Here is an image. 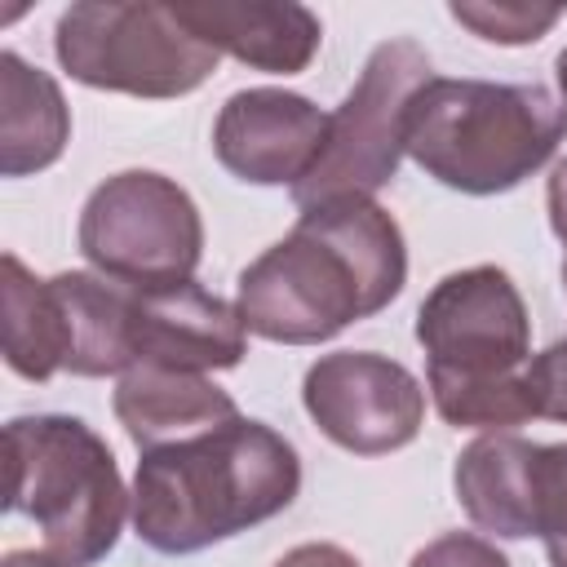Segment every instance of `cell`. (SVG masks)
<instances>
[{"label": "cell", "instance_id": "1", "mask_svg": "<svg viewBox=\"0 0 567 567\" xmlns=\"http://www.w3.org/2000/svg\"><path fill=\"white\" fill-rule=\"evenodd\" d=\"M408 279L399 221L377 199L306 208L292 235L239 275V319L279 346H319L385 310Z\"/></svg>", "mask_w": 567, "mask_h": 567}, {"label": "cell", "instance_id": "2", "mask_svg": "<svg viewBox=\"0 0 567 567\" xmlns=\"http://www.w3.org/2000/svg\"><path fill=\"white\" fill-rule=\"evenodd\" d=\"M297 492L292 443L261 421L230 416L217 430L142 452L133 527L159 554H195L284 514Z\"/></svg>", "mask_w": 567, "mask_h": 567}, {"label": "cell", "instance_id": "3", "mask_svg": "<svg viewBox=\"0 0 567 567\" xmlns=\"http://www.w3.org/2000/svg\"><path fill=\"white\" fill-rule=\"evenodd\" d=\"M567 137V102L540 84L434 75L408 106L403 155L465 195H501L532 177Z\"/></svg>", "mask_w": 567, "mask_h": 567}, {"label": "cell", "instance_id": "4", "mask_svg": "<svg viewBox=\"0 0 567 567\" xmlns=\"http://www.w3.org/2000/svg\"><path fill=\"white\" fill-rule=\"evenodd\" d=\"M4 505L40 527L62 567L106 558L128 518L111 447L75 416H18L4 425Z\"/></svg>", "mask_w": 567, "mask_h": 567}, {"label": "cell", "instance_id": "5", "mask_svg": "<svg viewBox=\"0 0 567 567\" xmlns=\"http://www.w3.org/2000/svg\"><path fill=\"white\" fill-rule=\"evenodd\" d=\"M58 62L89 89L133 97H182L217 71V49L182 27L173 4L84 0L58 18Z\"/></svg>", "mask_w": 567, "mask_h": 567}, {"label": "cell", "instance_id": "6", "mask_svg": "<svg viewBox=\"0 0 567 567\" xmlns=\"http://www.w3.org/2000/svg\"><path fill=\"white\" fill-rule=\"evenodd\" d=\"M434 80L430 53L399 35L372 49L359 84L328 115V133L310 173L292 186L297 208H319L332 199H372L394 182L403 159V128L412 97Z\"/></svg>", "mask_w": 567, "mask_h": 567}, {"label": "cell", "instance_id": "7", "mask_svg": "<svg viewBox=\"0 0 567 567\" xmlns=\"http://www.w3.org/2000/svg\"><path fill=\"white\" fill-rule=\"evenodd\" d=\"M80 252L97 275L155 288L190 279L204 252V221L195 199L164 173H115L80 213Z\"/></svg>", "mask_w": 567, "mask_h": 567}, {"label": "cell", "instance_id": "8", "mask_svg": "<svg viewBox=\"0 0 567 567\" xmlns=\"http://www.w3.org/2000/svg\"><path fill=\"white\" fill-rule=\"evenodd\" d=\"M416 341L425 350L430 390L514 381L532 363L527 306L496 266H470L439 279L416 310Z\"/></svg>", "mask_w": 567, "mask_h": 567}, {"label": "cell", "instance_id": "9", "mask_svg": "<svg viewBox=\"0 0 567 567\" xmlns=\"http://www.w3.org/2000/svg\"><path fill=\"white\" fill-rule=\"evenodd\" d=\"M310 421L354 456H385L416 439L425 421L421 381L372 350H337L310 363L301 385Z\"/></svg>", "mask_w": 567, "mask_h": 567}, {"label": "cell", "instance_id": "10", "mask_svg": "<svg viewBox=\"0 0 567 567\" xmlns=\"http://www.w3.org/2000/svg\"><path fill=\"white\" fill-rule=\"evenodd\" d=\"M328 115L284 89H244L226 97L213 124V151L226 173L252 186H297L319 159Z\"/></svg>", "mask_w": 567, "mask_h": 567}, {"label": "cell", "instance_id": "11", "mask_svg": "<svg viewBox=\"0 0 567 567\" xmlns=\"http://www.w3.org/2000/svg\"><path fill=\"white\" fill-rule=\"evenodd\" d=\"M128 350L137 363L182 368V372H213L235 368L248 350V328L239 310L195 279L137 288L128 301Z\"/></svg>", "mask_w": 567, "mask_h": 567}, {"label": "cell", "instance_id": "12", "mask_svg": "<svg viewBox=\"0 0 567 567\" xmlns=\"http://www.w3.org/2000/svg\"><path fill=\"white\" fill-rule=\"evenodd\" d=\"M173 13L208 49L230 53L270 75H297L319 53L323 27L306 4H257V0H177Z\"/></svg>", "mask_w": 567, "mask_h": 567}, {"label": "cell", "instance_id": "13", "mask_svg": "<svg viewBox=\"0 0 567 567\" xmlns=\"http://www.w3.org/2000/svg\"><path fill=\"white\" fill-rule=\"evenodd\" d=\"M115 416L124 434L142 452H151V447L217 430L239 412H235V399L221 385H213L204 372L137 363L115 385Z\"/></svg>", "mask_w": 567, "mask_h": 567}, {"label": "cell", "instance_id": "14", "mask_svg": "<svg viewBox=\"0 0 567 567\" xmlns=\"http://www.w3.org/2000/svg\"><path fill=\"white\" fill-rule=\"evenodd\" d=\"M536 452L540 443L518 434H487L456 456L452 483L474 527L505 540L536 536Z\"/></svg>", "mask_w": 567, "mask_h": 567}, {"label": "cell", "instance_id": "15", "mask_svg": "<svg viewBox=\"0 0 567 567\" xmlns=\"http://www.w3.org/2000/svg\"><path fill=\"white\" fill-rule=\"evenodd\" d=\"M53 292L62 306V359L75 377H111L133 368L128 350V301L133 284L66 270L53 275Z\"/></svg>", "mask_w": 567, "mask_h": 567}, {"label": "cell", "instance_id": "16", "mask_svg": "<svg viewBox=\"0 0 567 567\" xmlns=\"http://www.w3.org/2000/svg\"><path fill=\"white\" fill-rule=\"evenodd\" d=\"M66 137L71 115L58 84L18 53H0V173L27 177L49 168Z\"/></svg>", "mask_w": 567, "mask_h": 567}, {"label": "cell", "instance_id": "17", "mask_svg": "<svg viewBox=\"0 0 567 567\" xmlns=\"http://www.w3.org/2000/svg\"><path fill=\"white\" fill-rule=\"evenodd\" d=\"M4 284H0V328H4V359L27 381H49L66 372L62 359V306L53 279H35L13 252H4Z\"/></svg>", "mask_w": 567, "mask_h": 567}, {"label": "cell", "instance_id": "18", "mask_svg": "<svg viewBox=\"0 0 567 567\" xmlns=\"http://www.w3.org/2000/svg\"><path fill=\"white\" fill-rule=\"evenodd\" d=\"M452 18L487 44H532L563 18V9L523 4V0H456Z\"/></svg>", "mask_w": 567, "mask_h": 567}, {"label": "cell", "instance_id": "19", "mask_svg": "<svg viewBox=\"0 0 567 567\" xmlns=\"http://www.w3.org/2000/svg\"><path fill=\"white\" fill-rule=\"evenodd\" d=\"M536 536L549 567H567V443L536 452Z\"/></svg>", "mask_w": 567, "mask_h": 567}, {"label": "cell", "instance_id": "20", "mask_svg": "<svg viewBox=\"0 0 567 567\" xmlns=\"http://www.w3.org/2000/svg\"><path fill=\"white\" fill-rule=\"evenodd\" d=\"M412 567H509V558L483 536L447 532V536L430 540L425 549H416Z\"/></svg>", "mask_w": 567, "mask_h": 567}, {"label": "cell", "instance_id": "21", "mask_svg": "<svg viewBox=\"0 0 567 567\" xmlns=\"http://www.w3.org/2000/svg\"><path fill=\"white\" fill-rule=\"evenodd\" d=\"M527 377H532V394H536V416L567 425V341L536 354Z\"/></svg>", "mask_w": 567, "mask_h": 567}, {"label": "cell", "instance_id": "22", "mask_svg": "<svg viewBox=\"0 0 567 567\" xmlns=\"http://www.w3.org/2000/svg\"><path fill=\"white\" fill-rule=\"evenodd\" d=\"M275 567H363L354 554H346L341 545H323V540H315V545H297V549H288Z\"/></svg>", "mask_w": 567, "mask_h": 567}, {"label": "cell", "instance_id": "23", "mask_svg": "<svg viewBox=\"0 0 567 567\" xmlns=\"http://www.w3.org/2000/svg\"><path fill=\"white\" fill-rule=\"evenodd\" d=\"M549 226H554V235L563 239V248H567V159L554 168V177H549Z\"/></svg>", "mask_w": 567, "mask_h": 567}, {"label": "cell", "instance_id": "24", "mask_svg": "<svg viewBox=\"0 0 567 567\" xmlns=\"http://www.w3.org/2000/svg\"><path fill=\"white\" fill-rule=\"evenodd\" d=\"M0 567H62V563L49 558V554H9Z\"/></svg>", "mask_w": 567, "mask_h": 567}, {"label": "cell", "instance_id": "25", "mask_svg": "<svg viewBox=\"0 0 567 567\" xmlns=\"http://www.w3.org/2000/svg\"><path fill=\"white\" fill-rule=\"evenodd\" d=\"M558 89H563V102H567V49L558 53Z\"/></svg>", "mask_w": 567, "mask_h": 567}, {"label": "cell", "instance_id": "26", "mask_svg": "<svg viewBox=\"0 0 567 567\" xmlns=\"http://www.w3.org/2000/svg\"><path fill=\"white\" fill-rule=\"evenodd\" d=\"M563 284H567V266H563Z\"/></svg>", "mask_w": 567, "mask_h": 567}]
</instances>
